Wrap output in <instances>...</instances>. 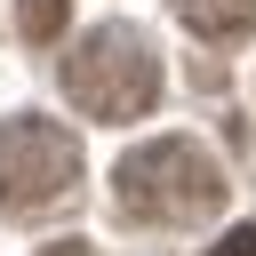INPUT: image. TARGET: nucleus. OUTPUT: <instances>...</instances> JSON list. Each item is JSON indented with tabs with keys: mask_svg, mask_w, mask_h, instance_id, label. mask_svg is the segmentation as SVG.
Instances as JSON below:
<instances>
[{
	"mask_svg": "<svg viewBox=\"0 0 256 256\" xmlns=\"http://www.w3.org/2000/svg\"><path fill=\"white\" fill-rule=\"evenodd\" d=\"M224 192H232L224 168L192 136H152V144L120 152V168H112V200L136 224H200L224 208Z\"/></svg>",
	"mask_w": 256,
	"mask_h": 256,
	"instance_id": "f257e3e1",
	"label": "nucleus"
},
{
	"mask_svg": "<svg viewBox=\"0 0 256 256\" xmlns=\"http://www.w3.org/2000/svg\"><path fill=\"white\" fill-rule=\"evenodd\" d=\"M64 24H72V0H16V32H24L32 48H56Z\"/></svg>",
	"mask_w": 256,
	"mask_h": 256,
	"instance_id": "39448f33",
	"label": "nucleus"
},
{
	"mask_svg": "<svg viewBox=\"0 0 256 256\" xmlns=\"http://www.w3.org/2000/svg\"><path fill=\"white\" fill-rule=\"evenodd\" d=\"M80 184V144L56 120H0V216H40Z\"/></svg>",
	"mask_w": 256,
	"mask_h": 256,
	"instance_id": "7ed1b4c3",
	"label": "nucleus"
},
{
	"mask_svg": "<svg viewBox=\"0 0 256 256\" xmlns=\"http://www.w3.org/2000/svg\"><path fill=\"white\" fill-rule=\"evenodd\" d=\"M40 256H88V240H48Z\"/></svg>",
	"mask_w": 256,
	"mask_h": 256,
	"instance_id": "0eeeda50",
	"label": "nucleus"
},
{
	"mask_svg": "<svg viewBox=\"0 0 256 256\" xmlns=\"http://www.w3.org/2000/svg\"><path fill=\"white\" fill-rule=\"evenodd\" d=\"M208 256H256V224H232V232H224Z\"/></svg>",
	"mask_w": 256,
	"mask_h": 256,
	"instance_id": "423d86ee",
	"label": "nucleus"
},
{
	"mask_svg": "<svg viewBox=\"0 0 256 256\" xmlns=\"http://www.w3.org/2000/svg\"><path fill=\"white\" fill-rule=\"evenodd\" d=\"M168 8H176V24H184L192 40H208V48H232V40L256 32V0H168Z\"/></svg>",
	"mask_w": 256,
	"mask_h": 256,
	"instance_id": "20e7f679",
	"label": "nucleus"
},
{
	"mask_svg": "<svg viewBox=\"0 0 256 256\" xmlns=\"http://www.w3.org/2000/svg\"><path fill=\"white\" fill-rule=\"evenodd\" d=\"M64 96L88 120H144L160 96V56L136 24H96L64 48Z\"/></svg>",
	"mask_w": 256,
	"mask_h": 256,
	"instance_id": "f03ea898",
	"label": "nucleus"
}]
</instances>
